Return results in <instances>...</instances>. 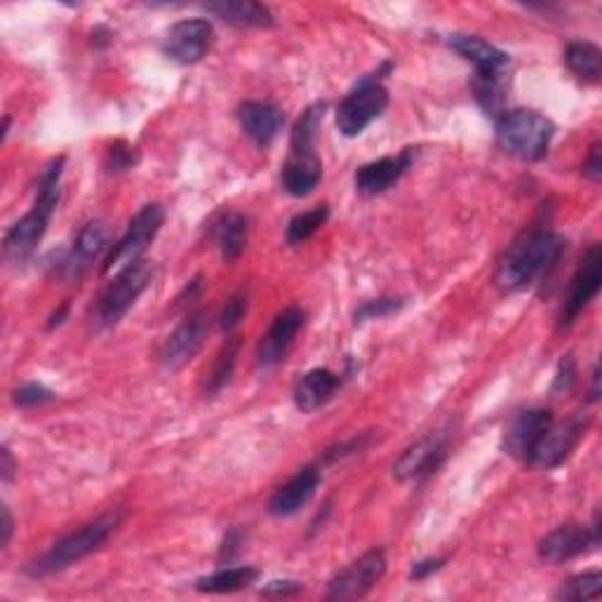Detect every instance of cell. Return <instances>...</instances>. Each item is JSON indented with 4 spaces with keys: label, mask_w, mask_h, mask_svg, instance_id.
<instances>
[{
    "label": "cell",
    "mask_w": 602,
    "mask_h": 602,
    "mask_svg": "<svg viewBox=\"0 0 602 602\" xmlns=\"http://www.w3.org/2000/svg\"><path fill=\"white\" fill-rule=\"evenodd\" d=\"M339 386H342V379L330 373V369H311V373H306L295 386V403L302 412L311 414L330 403Z\"/></svg>",
    "instance_id": "7402d4cb"
},
{
    "label": "cell",
    "mask_w": 602,
    "mask_h": 602,
    "mask_svg": "<svg viewBox=\"0 0 602 602\" xmlns=\"http://www.w3.org/2000/svg\"><path fill=\"white\" fill-rule=\"evenodd\" d=\"M386 573V555L381 548L367 551L356 563L339 573L328 589V600H356L375 589Z\"/></svg>",
    "instance_id": "9c48e42d"
},
{
    "label": "cell",
    "mask_w": 602,
    "mask_h": 602,
    "mask_svg": "<svg viewBox=\"0 0 602 602\" xmlns=\"http://www.w3.org/2000/svg\"><path fill=\"white\" fill-rule=\"evenodd\" d=\"M238 120L245 134L252 139L257 146H269L281 132L285 116L278 106L269 102H245L238 109Z\"/></svg>",
    "instance_id": "d6986e66"
},
{
    "label": "cell",
    "mask_w": 602,
    "mask_h": 602,
    "mask_svg": "<svg viewBox=\"0 0 602 602\" xmlns=\"http://www.w3.org/2000/svg\"><path fill=\"white\" fill-rule=\"evenodd\" d=\"M14 405L20 408H36V405H45L55 400V393L50 389H45L43 383H24L22 389H17L12 393Z\"/></svg>",
    "instance_id": "d6a6232c"
},
{
    "label": "cell",
    "mask_w": 602,
    "mask_h": 602,
    "mask_svg": "<svg viewBox=\"0 0 602 602\" xmlns=\"http://www.w3.org/2000/svg\"><path fill=\"white\" fill-rule=\"evenodd\" d=\"M212 40H214L212 22L193 17V20L177 22L173 28H169L163 48L169 59L189 67V64H198V61L210 52Z\"/></svg>",
    "instance_id": "8fae6325"
},
{
    "label": "cell",
    "mask_w": 602,
    "mask_h": 602,
    "mask_svg": "<svg viewBox=\"0 0 602 602\" xmlns=\"http://www.w3.org/2000/svg\"><path fill=\"white\" fill-rule=\"evenodd\" d=\"M400 306H403V302H400V299H375V302H367L365 306H361V311L356 314V320L363 322V320L386 318V316L396 314Z\"/></svg>",
    "instance_id": "e575fe53"
},
{
    "label": "cell",
    "mask_w": 602,
    "mask_h": 602,
    "mask_svg": "<svg viewBox=\"0 0 602 602\" xmlns=\"http://www.w3.org/2000/svg\"><path fill=\"white\" fill-rule=\"evenodd\" d=\"M208 12L224 20L226 24L240 28L273 26L271 10L267 5L255 3V0H220V3H210Z\"/></svg>",
    "instance_id": "cb8c5ba5"
},
{
    "label": "cell",
    "mask_w": 602,
    "mask_h": 602,
    "mask_svg": "<svg viewBox=\"0 0 602 602\" xmlns=\"http://www.w3.org/2000/svg\"><path fill=\"white\" fill-rule=\"evenodd\" d=\"M10 536H12V516H10V508L3 506V542H0V544L8 546Z\"/></svg>",
    "instance_id": "b9f144b4"
},
{
    "label": "cell",
    "mask_w": 602,
    "mask_h": 602,
    "mask_svg": "<svg viewBox=\"0 0 602 602\" xmlns=\"http://www.w3.org/2000/svg\"><path fill=\"white\" fill-rule=\"evenodd\" d=\"M565 64L573 71L579 81L598 83L602 71V55L600 48L589 40L569 43L565 50Z\"/></svg>",
    "instance_id": "4316f807"
},
{
    "label": "cell",
    "mask_w": 602,
    "mask_h": 602,
    "mask_svg": "<svg viewBox=\"0 0 602 602\" xmlns=\"http://www.w3.org/2000/svg\"><path fill=\"white\" fill-rule=\"evenodd\" d=\"M565 238L548 228H532L522 234L499 264L497 283L504 292H520L536 278L548 273L565 252Z\"/></svg>",
    "instance_id": "6da1fadb"
},
{
    "label": "cell",
    "mask_w": 602,
    "mask_h": 602,
    "mask_svg": "<svg viewBox=\"0 0 602 602\" xmlns=\"http://www.w3.org/2000/svg\"><path fill=\"white\" fill-rule=\"evenodd\" d=\"M450 48L464 57L471 64H475V73H492V71H506L508 69V55L499 48H494L487 40L469 36V34H452Z\"/></svg>",
    "instance_id": "603a6c76"
},
{
    "label": "cell",
    "mask_w": 602,
    "mask_h": 602,
    "mask_svg": "<svg viewBox=\"0 0 602 602\" xmlns=\"http://www.w3.org/2000/svg\"><path fill=\"white\" fill-rule=\"evenodd\" d=\"M583 175L589 177L591 181H600L602 179V144H593L591 149V156L589 161H586L583 165Z\"/></svg>",
    "instance_id": "74e56055"
},
{
    "label": "cell",
    "mask_w": 602,
    "mask_h": 602,
    "mask_svg": "<svg viewBox=\"0 0 602 602\" xmlns=\"http://www.w3.org/2000/svg\"><path fill=\"white\" fill-rule=\"evenodd\" d=\"M389 106V92L377 81H363L337 106V128L344 137H358Z\"/></svg>",
    "instance_id": "52a82bcc"
},
{
    "label": "cell",
    "mask_w": 602,
    "mask_h": 602,
    "mask_svg": "<svg viewBox=\"0 0 602 602\" xmlns=\"http://www.w3.org/2000/svg\"><path fill=\"white\" fill-rule=\"evenodd\" d=\"M322 116H326V104L308 106L292 130V151H314Z\"/></svg>",
    "instance_id": "f1b7e54d"
},
{
    "label": "cell",
    "mask_w": 602,
    "mask_h": 602,
    "mask_svg": "<svg viewBox=\"0 0 602 602\" xmlns=\"http://www.w3.org/2000/svg\"><path fill=\"white\" fill-rule=\"evenodd\" d=\"M553 424L548 410H524L508 424L504 434V450L520 461H528L532 447L542 438L544 430Z\"/></svg>",
    "instance_id": "9a60e30c"
},
{
    "label": "cell",
    "mask_w": 602,
    "mask_h": 602,
    "mask_svg": "<svg viewBox=\"0 0 602 602\" xmlns=\"http://www.w3.org/2000/svg\"><path fill=\"white\" fill-rule=\"evenodd\" d=\"M583 420L581 416H573L567 422H555L544 430L542 438L536 440L532 447V452L524 464H530L534 469H555L560 467L563 461L573 455L575 447L579 445L583 436Z\"/></svg>",
    "instance_id": "ba28073f"
},
{
    "label": "cell",
    "mask_w": 602,
    "mask_h": 602,
    "mask_svg": "<svg viewBox=\"0 0 602 602\" xmlns=\"http://www.w3.org/2000/svg\"><path fill=\"white\" fill-rule=\"evenodd\" d=\"M302 591V583L297 581H271L267 589H261V593L264 595H297Z\"/></svg>",
    "instance_id": "f35d334b"
},
{
    "label": "cell",
    "mask_w": 602,
    "mask_h": 602,
    "mask_svg": "<svg viewBox=\"0 0 602 602\" xmlns=\"http://www.w3.org/2000/svg\"><path fill=\"white\" fill-rule=\"evenodd\" d=\"M111 245V231L104 222H90L81 228V234L75 236L71 252L59 261V271L69 278L83 275L95 261L109 250Z\"/></svg>",
    "instance_id": "4fadbf2b"
},
{
    "label": "cell",
    "mask_w": 602,
    "mask_h": 602,
    "mask_svg": "<svg viewBox=\"0 0 602 602\" xmlns=\"http://www.w3.org/2000/svg\"><path fill=\"white\" fill-rule=\"evenodd\" d=\"M259 573L255 567H224L220 573H214L210 577H203L196 581V589L200 593H236L247 589V586L255 583Z\"/></svg>",
    "instance_id": "83f0119b"
},
{
    "label": "cell",
    "mask_w": 602,
    "mask_h": 602,
    "mask_svg": "<svg viewBox=\"0 0 602 602\" xmlns=\"http://www.w3.org/2000/svg\"><path fill=\"white\" fill-rule=\"evenodd\" d=\"M328 217H330L328 205H320V208H314V210L297 214V217L287 224V243L290 245H302L304 240L311 238L322 224L328 222Z\"/></svg>",
    "instance_id": "4dcf8cb0"
},
{
    "label": "cell",
    "mask_w": 602,
    "mask_h": 602,
    "mask_svg": "<svg viewBox=\"0 0 602 602\" xmlns=\"http://www.w3.org/2000/svg\"><path fill=\"white\" fill-rule=\"evenodd\" d=\"M322 177V163L314 151H290V158L283 165V189L295 196L304 198L311 193Z\"/></svg>",
    "instance_id": "44dd1931"
},
{
    "label": "cell",
    "mask_w": 602,
    "mask_h": 602,
    "mask_svg": "<svg viewBox=\"0 0 602 602\" xmlns=\"http://www.w3.org/2000/svg\"><path fill=\"white\" fill-rule=\"evenodd\" d=\"M445 565V560L442 558H436V560H424V563H416L414 567H412V573H410V577L412 579H426L428 575H434V573H438V569Z\"/></svg>",
    "instance_id": "ab89813d"
},
{
    "label": "cell",
    "mask_w": 602,
    "mask_h": 602,
    "mask_svg": "<svg viewBox=\"0 0 602 602\" xmlns=\"http://www.w3.org/2000/svg\"><path fill=\"white\" fill-rule=\"evenodd\" d=\"M0 457H3V467H0V475H3V483H10L12 475H14V459H12L8 447H3V452H0Z\"/></svg>",
    "instance_id": "60d3db41"
},
{
    "label": "cell",
    "mask_w": 602,
    "mask_h": 602,
    "mask_svg": "<svg viewBox=\"0 0 602 602\" xmlns=\"http://www.w3.org/2000/svg\"><path fill=\"white\" fill-rule=\"evenodd\" d=\"M445 457V440L440 436H428L420 442H414L405 455L398 459L393 467V473L398 481L410 483V481H422L428 473H434Z\"/></svg>",
    "instance_id": "ac0fdd59"
},
{
    "label": "cell",
    "mask_w": 602,
    "mask_h": 602,
    "mask_svg": "<svg viewBox=\"0 0 602 602\" xmlns=\"http://www.w3.org/2000/svg\"><path fill=\"white\" fill-rule=\"evenodd\" d=\"M598 396H600V369L595 367L593 369V389H591V400H593V403L598 400Z\"/></svg>",
    "instance_id": "7bdbcfd3"
},
{
    "label": "cell",
    "mask_w": 602,
    "mask_h": 602,
    "mask_svg": "<svg viewBox=\"0 0 602 602\" xmlns=\"http://www.w3.org/2000/svg\"><path fill=\"white\" fill-rule=\"evenodd\" d=\"M247 217L240 212H226L224 217L214 224V240H217L220 252L226 261H234L240 257L247 243Z\"/></svg>",
    "instance_id": "484cf974"
},
{
    "label": "cell",
    "mask_w": 602,
    "mask_h": 602,
    "mask_svg": "<svg viewBox=\"0 0 602 602\" xmlns=\"http://www.w3.org/2000/svg\"><path fill=\"white\" fill-rule=\"evenodd\" d=\"M208 334V318L205 314H193L181 326L165 339L161 351V363L169 373L181 369L196 353L200 351Z\"/></svg>",
    "instance_id": "5bb4252c"
},
{
    "label": "cell",
    "mask_w": 602,
    "mask_h": 602,
    "mask_svg": "<svg viewBox=\"0 0 602 602\" xmlns=\"http://www.w3.org/2000/svg\"><path fill=\"white\" fill-rule=\"evenodd\" d=\"M320 485V473L318 469H304L299 471L292 481H287L281 489L273 494V499L269 504L271 514L278 518L285 516H295L297 511L314 499V494Z\"/></svg>",
    "instance_id": "ffe728a7"
},
{
    "label": "cell",
    "mask_w": 602,
    "mask_h": 602,
    "mask_svg": "<svg viewBox=\"0 0 602 602\" xmlns=\"http://www.w3.org/2000/svg\"><path fill=\"white\" fill-rule=\"evenodd\" d=\"M151 281V267L149 261H134V264L120 269L114 281L106 285V290L102 292L97 311H95V320L99 328H114L116 322H120V318L126 316L132 304L139 299V295L146 290Z\"/></svg>",
    "instance_id": "5b68a950"
},
{
    "label": "cell",
    "mask_w": 602,
    "mask_h": 602,
    "mask_svg": "<svg viewBox=\"0 0 602 602\" xmlns=\"http://www.w3.org/2000/svg\"><path fill=\"white\" fill-rule=\"evenodd\" d=\"M245 311H247V297L240 292V295H234V297H231V299L226 302L224 311H222V316H220V328H222L224 332L236 330V328H238V322L245 318Z\"/></svg>",
    "instance_id": "836d02e7"
},
{
    "label": "cell",
    "mask_w": 602,
    "mask_h": 602,
    "mask_svg": "<svg viewBox=\"0 0 602 602\" xmlns=\"http://www.w3.org/2000/svg\"><path fill=\"white\" fill-rule=\"evenodd\" d=\"M238 351H240V339L238 337H231L228 342L222 346L217 361H214L212 375L208 379V391L210 393L222 391L224 386L231 381V375H234L236 363H238Z\"/></svg>",
    "instance_id": "f546056e"
},
{
    "label": "cell",
    "mask_w": 602,
    "mask_h": 602,
    "mask_svg": "<svg viewBox=\"0 0 602 602\" xmlns=\"http://www.w3.org/2000/svg\"><path fill=\"white\" fill-rule=\"evenodd\" d=\"M414 161L412 149H405L398 156H386L363 165L356 173V189L363 196H379L389 191L393 184L403 177Z\"/></svg>",
    "instance_id": "e0dca14e"
},
{
    "label": "cell",
    "mask_w": 602,
    "mask_h": 602,
    "mask_svg": "<svg viewBox=\"0 0 602 602\" xmlns=\"http://www.w3.org/2000/svg\"><path fill=\"white\" fill-rule=\"evenodd\" d=\"M473 92L477 104L483 106L487 116L499 118L504 114L506 92H508V79L506 71H492V73H475L473 79Z\"/></svg>",
    "instance_id": "d4e9b609"
},
{
    "label": "cell",
    "mask_w": 602,
    "mask_h": 602,
    "mask_svg": "<svg viewBox=\"0 0 602 602\" xmlns=\"http://www.w3.org/2000/svg\"><path fill=\"white\" fill-rule=\"evenodd\" d=\"M165 210L158 203H151L139 210L137 217L130 222L126 236L111 247L109 257H106L104 273L120 271L142 259V255L149 250V245L161 234Z\"/></svg>",
    "instance_id": "8992f818"
},
{
    "label": "cell",
    "mask_w": 602,
    "mask_h": 602,
    "mask_svg": "<svg viewBox=\"0 0 602 602\" xmlns=\"http://www.w3.org/2000/svg\"><path fill=\"white\" fill-rule=\"evenodd\" d=\"M134 165V149H130L126 142H116L109 151V167L111 173H122Z\"/></svg>",
    "instance_id": "d590c367"
},
{
    "label": "cell",
    "mask_w": 602,
    "mask_h": 602,
    "mask_svg": "<svg viewBox=\"0 0 602 602\" xmlns=\"http://www.w3.org/2000/svg\"><path fill=\"white\" fill-rule=\"evenodd\" d=\"M575 363H573V358H565L563 363H560V369H558V377H555V386H553V389L555 391H569V389H573V383H575Z\"/></svg>",
    "instance_id": "8d00e7d4"
},
{
    "label": "cell",
    "mask_w": 602,
    "mask_h": 602,
    "mask_svg": "<svg viewBox=\"0 0 602 602\" xmlns=\"http://www.w3.org/2000/svg\"><path fill=\"white\" fill-rule=\"evenodd\" d=\"M118 524H120V514H106V516L97 518L95 522L85 524V528H81L79 532L59 539V542L50 551H45L40 558H36L28 565V575L31 577H48V575L61 573V569L85 560L90 553H95L106 542V539L116 532Z\"/></svg>",
    "instance_id": "277c9868"
},
{
    "label": "cell",
    "mask_w": 602,
    "mask_h": 602,
    "mask_svg": "<svg viewBox=\"0 0 602 602\" xmlns=\"http://www.w3.org/2000/svg\"><path fill=\"white\" fill-rule=\"evenodd\" d=\"M497 144L508 156H516L520 161H542L548 149L551 139L555 134L553 122L530 109L504 111L497 118Z\"/></svg>",
    "instance_id": "3957f363"
},
{
    "label": "cell",
    "mask_w": 602,
    "mask_h": 602,
    "mask_svg": "<svg viewBox=\"0 0 602 602\" xmlns=\"http://www.w3.org/2000/svg\"><path fill=\"white\" fill-rule=\"evenodd\" d=\"M304 326V311L297 306H290L285 311L273 320L269 332L261 337L259 344V365L261 367H273L285 358L292 342H295L297 332Z\"/></svg>",
    "instance_id": "2e32d148"
},
{
    "label": "cell",
    "mask_w": 602,
    "mask_h": 602,
    "mask_svg": "<svg viewBox=\"0 0 602 602\" xmlns=\"http://www.w3.org/2000/svg\"><path fill=\"white\" fill-rule=\"evenodd\" d=\"M61 167H64V158H55V161H50L48 167L43 169L34 208H31L17 224H12L5 234L3 250H5L8 259H12V261L26 259L31 252L36 250V245L45 236V231H48V224H50L55 208L59 203Z\"/></svg>",
    "instance_id": "7a4b0ae2"
},
{
    "label": "cell",
    "mask_w": 602,
    "mask_h": 602,
    "mask_svg": "<svg viewBox=\"0 0 602 602\" xmlns=\"http://www.w3.org/2000/svg\"><path fill=\"white\" fill-rule=\"evenodd\" d=\"M602 589V575L600 573H589V575H579L575 579H569L563 583V589L558 591L560 600H593L600 595Z\"/></svg>",
    "instance_id": "1f68e13d"
},
{
    "label": "cell",
    "mask_w": 602,
    "mask_h": 602,
    "mask_svg": "<svg viewBox=\"0 0 602 602\" xmlns=\"http://www.w3.org/2000/svg\"><path fill=\"white\" fill-rule=\"evenodd\" d=\"M602 283V250L600 245H591L586 250L577 273L573 275V283L567 287V297L563 306L560 326L569 328L579 318L586 306L593 302Z\"/></svg>",
    "instance_id": "30bf717a"
},
{
    "label": "cell",
    "mask_w": 602,
    "mask_h": 602,
    "mask_svg": "<svg viewBox=\"0 0 602 602\" xmlns=\"http://www.w3.org/2000/svg\"><path fill=\"white\" fill-rule=\"evenodd\" d=\"M600 544V522L595 518L593 528L586 524H563V528L546 534L539 544V558L551 565L567 563Z\"/></svg>",
    "instance_id": "7c38bea8"
}]
</instances>
